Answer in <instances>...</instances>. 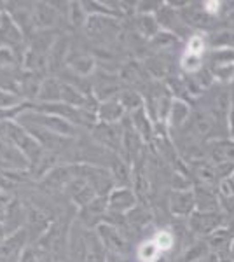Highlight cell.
I'll use <instances>...</instances> for the list:
<instances>
[{"label":"cell","instance_id":"8992f818","mask_svg":"<svg viewBox=\"0 0 234 262\" xmlns=\"http://www.w3.org/2000/svg\"><path fill=\"white\" fill-rule=\"evenodd\" d=\"M161 252L159 248H157V245L154 243V239H145L142 245L138 247L137 250V257L140 262H156L157 259H159Z\"/></svg>","mask_w":234,"mask_h":262},{"label":"cell","instance_id":"52a82bcc","mask_svg":"<svg viewBox=\"0 0 234 262\" xmlns=\"http://www.w3.org/2000/svg\"><path fill=\"white\" fill-rule=\"evenodd\" d=\"M152 239H154V243L157 245V248H159L161 253L169 252L173 248V245H175V234L168 229L157 231L156 234L152 236Z\"/></svg>","mask_w":234,"mask_h":262},{"label":"cell","instance_id":"3957f363","mask_svg":"<svg viewBox=\"0 0 234 262\" xmlns=\"http://www.w3.org/2000/svg\"><path fill=\"white\" fill-rule=\"evenodd\" d=\"M206 154L208 159L214 164H225V163L234 164V140H227V138L211 140Z\"/></svg>","mask_w":234,"mask_h":262},{"label":"cell","instance_id":"5b68a950","mask_svg":"<svg viewBox=\"0 0 234 262\" xmlns=\"http://www.w3.org/2000/svg\"><path fill=\"white\" fill-rule=\"evenodd\" d=\"M190 116H193V111H190V105H187L185 101H173L172 103V111H169V119H172V126L175 128H180L189 122Z\"/></svg>","mask_w":234,"mask_h":262},{"label":"cell","instance_id":"9c48e42d","mask_svg":"<svg viewBox=\"0 0 234 262\" xmlns=\"http://www.w3.org/2000/svg\"><path fill=\"white\" fill-rule=\"evenodd\" d=\"M231 253H232V257H234V234H232V242H231Z\"/></svg>","mask_w":234,"mask_h":262},{"label":"cell","instance_id":"6da1fadb","mask_svg":"<svg viewBox=\"0 0 234 262\" xmlns=\"http://www.w3.org/2000/svg\"><path fill=\"white\" fill-rule=\"evenodd\" d=\"M222 227H227V219L222 212H196L189 217V231L196 238L206 239Z\"/></svg>","mask_w":234,"mask_h":262},{"label":"cell","instance_id":"ba28073f","mask_svg":"<svg viewBox=\"0 0 234 262\" xmlns=\"http://www.w3.org/2000/svg\"><path fill=\"white\" fill-rule=\"evenodd\" d=\"M206 51V40L203 35L199 33H194V35L189 37L185 44V53H190V54H198V56H203Z\"/></svg>","mask_w":234,"mask_h":262},{"label":"cell","instance_id":"7a4b0ae2","mask_svg":"<svg viewBox=\"0 0 234 262\" xmlns=\"http://www.w3.org/2000/svg\"><path fill=\"white\" fill-rule=\"evenodd\" d=\"M193 191L198 212H220V201L217 187H211V185H194Z\"/></svg>","mask_w":234,"mask_h":262},{"label":"cell","instance_id":"277c9868","mask_svg":"<svg viewBox=\"0 0 234 262\" xmlns=\"http://www.w3.org/2000/svg\"><path fill=\"white\" fill-rule=\"evenodd\" d=\"M172 212L178 215V217H187L196 212V198L193 189H182V191H175L172 194Z\"/></svg>","mask_w":234,"mask_h":262}]
</instances>
